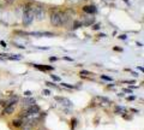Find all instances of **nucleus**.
I'll list each match as a JSON object with an SVG mask.
<instances>
[{
  "instance_id": "16",
  "label": "nucleus",
  "mask_w": 144,
  "mask_h": 130,
  "mask_svg": "<svg viewBox=\"0 0 144 130\" xmlns=\"http://www.w3.org/2000/svg\"><path fill=\"white\" fill-rule=\"evenodd\" d=\"M81 75H84V76H89V75H93L90 71H88V70H82L81 71Z\"/></svg>"
},
{
  "instance_id": "1",
  "label": "nucleus",
  "mask_w": 144,
  "mask_h": 130,
  "mask_svg": "<svg viewBox=\"0 0 144 130\" xmlns=\"http://www.w3.org/2000/svg\"><path fill=\"white\" fill-rule=\"evenodd\" d=\"M32 22H34V5L27 4L24 6V11H23V24L30 25Z\"/></svg>"
},
{
  "instance_id": "2",
  "label": "nucleus",
  "mask_w": 144,
  "mask_h": 130,
  "mask_svg": "<svg viewBox=\"0 0 144 130\" xmlns=\"http://www.w3.org/2000/svg\"><path fill=\"white\" fill-rule=\"evenodd\" d=\"M34 19H36V21H43L45 19V7L42 5L34 6Z\"/></svg>"
},
{
  "instance_id": "23",
  "label": "nucleus",
  "mask_w": 144,
  "mask_h": 130,
  "mask_svg": "<svg viewBox=\"0 0 144 130\" xmlns=\"http://www.w3.org/2000/svg\"><path fill=\"white\" fill-rule=\"evenodd\" d=\"M64 59H65V60H67V61H73V59H72V58H68V57H63Z\"/></svg>"
},
{
  "instance_id": "19",
  "label": "nucleus",
  "mask_w": 144,
  "mask_h": 130,
  "mask_svg": "<svg viewBox=\"0 0 144 130\" xmlns=\"http://www.w3.org/2000/svg\"><path fill=\"white\" fill-rule=\"evenodd\" d=\"M50 77H52V79H53V81H57V82H58V81H60V77L55 76V75H50Z\"/></svg>"
},
{
  "instance_id": "20",
  "label": "nucleus",
  "mask_w": 144,
  "mask_h": 130,
  "mask_svg": "<svg viewBox=\"0 0 144 130\" xmlns=\"http://www.w3.org/2000/svg\"><path fill=\"white\" fill-rule=\"evenodd\" d=\"M100 28H101V25H100V24H95L94 27H93V29H94V30H99Z\"/></svg>"
},
{
  "instance_id": "15",
  "label": "nucleus",
  "mask_w": 144,
  "mask_h": 130,
  "mask_svg": "<svg viewBox=\"0 0 144 130\" xmlns=\"http://www.w3.org/2000/svg\"><path fill=\"white\" fill-rule=\"evenodd\" d=\"M23 130H32V126L29 124H23Z\"/></svg>"
},
{
  "instance_id": "17",
  "label": "nucleus",
  "mask_w": 144,
  "mask_h": 130,
  "mask_svg": "<svg viewBox=\"0 0 144 130\" xmlns=\"http://www.w3.org/2000/svg\"><path fill=\"white\" fill-rule=\"evenodd\" d=\"M101 78L104 79V81H109V82H112V77H108V76H104V75L101 76Z\"/></svg>"
},
{
  "instance_id": "25",
  "label": "nucleus",
  "mask_w": 144,
  "mask_h": 130,
  "mask_svg": "<svg viewBox=\"0 0 144 130\" xmlns=\"http://www.w3.org/2000/svg\"><path fill=\"white\" fill-rule=\"evenodd\" d=\"M57 59H58L57 57H50V58H49V60H50V61H55Z\"/></svg>"
},
{
  "instance_id": "28",
  "label": "nucleus",
  "mask_w": 144,
  "mask_h": 130,
  "mask_svg": "<svg viewBox=\"0 0 144 130\" xmlns=\"http://www.w3.org/2000/svg\"><path fill=\"white\" fill-rule=\"evenodd\" d=\"M119 39H121V40H126V35H120Z\"/></svg>"
},
{
  "instance_id": "10",
  "label": "nucleus",
  "mask_w": 144,
  "mask_h": 130,
  "mask_svg": "<svg viewBox=\"0 0 144 130\" xmlns=\"http://www.w3.org/2000/svg\"><path fill=\"white\" fill-rule=\"evenodd\" d=\"M23 124H24V122H23L22 118H19V119H14V121H12V125H13L14 128H19V126H22Z\"/></svg>"
},
{
  "instance_id": "4",
  "label": "nucleus",
  "mask_w": 144,
  "mask_h": 130,
  "mask_svg": "<svg viewBox=\"0 0 144 130\" xmlns=\"http://www.w3.org/2000/svg\"><path fill=\"white\" fill-rule=\"evenodd\" d=\"M14 108H16V104H9L4 107L3 110V115H11L14 112Z\"/></svg>"
},
{
  "instance_id": "11",
  "label": "nucleus",
  "mask_w": 144,
  "mask_h": 130,
  "mask_svg": "<svg viewBox=\"0 0 144 130\" xmlns=\"http://www.w3.org/2000/svg\"><path fill=\"white\" fill-rule=\"evenodd\" d=\"M95 22V18L93 16H90V17H86V19L84 22H82V24H84V25H90V24H93Z\"/></svg>"
},
{
  "instance_id": "9",
  "label": "nucleus",
  "mask_w": 144,
  "mask_h": 130,
  "mask_svg": "<svg viewBox=\"0 0 144 130\" xmlns=\"http://www.w3.org/2000/svg\"><path fill=\"white\" fill-rule=\"evenodd\" d=\"M60 19H61V25H65V24L68 23L70 21V16L65 12H60Z\"/></svg>"
},
{
  "instance_id": "8",
  "label": "nucleus",
  "mask_w": 144,
  "mask_h": 130,
  "mask_svg": "<svg viewBox=\"0 0 144 130\" xmlns=\"http://www.w3.org/2000/svg\"><path fill=\"white\" fill-rule=\"evenodd\" d=\"M34 68L41 70V71H49V70H53V66H47V65H40V64H31Z\"/></svg>"
},
{
  "instance_id": "6",
  "label": "nucleus",
  "mask_w": 144,
  "mask_h": 130,
  "mask_svg": "<svg viewBox=\"0 0 144 130\" xmlns=\"http://www.w3.org/2000/svg\"><path fill=\"white\" fill-rule=\"evenodd\" d=\"M83 11H84L85 13L94 14V13H96V11H97V9L95 7L94 5H86V6H84V7H83Z\"/></svg>"
},
{
  "instance_id": "29",
  "label": "nucleus",
  "mask_w": 144,
  "mask_h": 130,
  "mask_svg": "<svg viewBox=\"0 0 144 130\" xmlns=\"http://www.w3.org/2000/svg\"><path fill=\"white\" fill-rule=\"evenodd\" d=\"M114 51H120V52H121L122 50L120 48V47H114Z\"/></svg>"
},
{
  "instance_id": "24",
  "label": "nucleus",
  "mask_w": 144,
  "mask_h": 130,
  "mask_svg": "<svg viewBox=\"0 0 144 130\" xmlns=\"http://www.w3.org/2000/svg\"><path fill=\"white\" fill-rule=\"evenodd\" d=\"M43 94H45V95H49L50 92L48 90V89H45V90H43Z\"/></svg>"
},
{
  "instance_id": "18",
  "label": "nucleus",
  "mask_w": 144,
  "mask_h": 130,
  "mask_svg": "<svg viewBox=\"0 0 144 130\" xmlns=\"http://www.w3.org/2000/svg\"><path fill=\"white\" fill-rule=\"evenodd\" d=\"M76 124H77V119H72V122H71V128H72V130L75 129Z\"/></svg>"
},
{
  "instance_id": "14",
  "label": "nucleus",
  "mask_w": 144,
  "mask_h": 130,
  "mask_svg": "<svg viewBox=\"0 0 144 130\" xmlns=\"http://www.w3.org/2000/svg\"><path fill=\"white\" fill-rule=\"evenodd\" d=\"M61 86H63V87H65V88H68V89L76 88L75 86H71V84H68V83H61Z\"/></svg>"
},
{
  "instance_id": "7",
  "label": "nucleus",
  "mask_w": 144,
  "mask_h": 130,
  "mask_svg": "<svg viewBox=\"0 0 144 130\" xmlns=\"http://www.w3.org/2000/svg\"><path fill=\"white\" fill-rule=\"evenodd\" d=\"M32 105H35V99L30 98V99H25V100H23V104H22V106H23V107L28 108V107L32 106Z\"/></svg>"
},
{
  "instance_id": "30",
  "label": "nucleus",
  "mask_w": 144,
  "mask_h": 130,
  "mask_svg": "<svg viewBox=\"0 0 144 130\" xmlns=\"http://www.w3.org/2000/svg\"><path fill=\"white\" fill-rule=\"evenodd\" d=\"M127 100H135V96H129L127 98Z\"/></svg>"
},
{
  "instance_id": "27",
  "label": "nucleus",
  "mask_w": 144,
  "mask_h": 130,
  "mask_svg": "<svg viewBox=\"0 0 144 130\" xmlns=\"http://www.w3.org/2000/svg\"><path fill=\"white\" fill-rule=\"evenodd\" d=\"M0 45H1V47H6V42H4V41H0Z\"/></svg>"
},
{
  "instance_id": "22",
  "label": "nucleus",
  "mask_w": 144,
  "mask_h": 130,
  "mask_svg": "<svg viewBox=\"0 0 144 130\" xmlns=\"http://www.w3.org/2000/svg\"><path fill=\"white\" fill-rule=\"evenodd\" d=\"M24 95H25V96H30V95H31V92H30V90H27V92H24Z\"/></svg>"
},
{
  "instance_id": "26",
  "label": "nucleus",
  "mask_w": 144,
  "mask_h": 130,
  "mask_svg": "<svg viewBox=\"0 0 144 130\" xmlns=\"http://www.w3.org/2000/svg\"><path fill=\"white\" fill-rule=\"evenodd\" d=\"M5 1H6L7 4H13V3L16 1V0H5Z\"/></svg>"
},
{
  "instance_id": "3",
  "label": "nucleus",
  "mask_w": 144,
  "mask_h": 130,
  "mask_svg": "<svg viewBox=\"0 0 144 130\" xmlns=\"http://www.w3.org/2000/svg\"><path fill=\"white\" fill-rule=\"evenodd\" d=\"M50 23L54 27H61V19H60V12L59 11H54L50 14Z\"/></svg>"
},
{
  "instance_id": "12",
  "label": "nucleus",
  "mask_w": 144,
  "mask_h": 130,
  "mask_svg": "<svg viewBox=\"0 0 144 130\" xmlns=\"http://www.w3.org/2000/svg\"><path fill=\"white\" fill-rule=\"evenodd\" d=\"M125 111H126L125 107H120V106L115 107V113H118V115H124V112Z\"/></svg>"
},
{
  "instance_id": "21",
  "label": "nucleus",
  "mask_w": 144,
  "mask_h": 130,
  "mask_svg": "<svg viewBox=\"0 0 144 130\" xmlns=\"http://www.w3.org/2000/svg\"><path fill=\"white\" fill-rule=\"evenodd\" d=\"M46 84H47L48 87H55V84H54L53 82H46Z\"/></svg>"
},
{
  "instance_id": "13",
  "label": "nucleus",
  "mask_w": 144,
  "mask_h": 130,
  "mask_svg": "<svg viewBox=\"0 0 144 130\" xmlns=\"http://www.w3.org/2000/svg\"><path fill=\"white\" fill-rule=\"evenodd\" d=\"M79 27H83V24H82V22H78V21H76V22H73V27H72V29H78Z\"/></svg>"
},
{
  "instance_id": "5",
  "label": "nucleus",
  "mask_w": 144,
  "mask_h": 130,
  "mask_svg": "<svg viewBox=\"0 0 144 130\" xmlns=\"http://www.w3.org/2000/svg\"><path fill=\"white\" fill-rule=\"evenodd\" d=\"M55 100H59V101H61V104H63L64 107H72L73 105H72L71 100H68L67 98H61V96H57L55 98Z\"/></svg>"
}]
</instances>
